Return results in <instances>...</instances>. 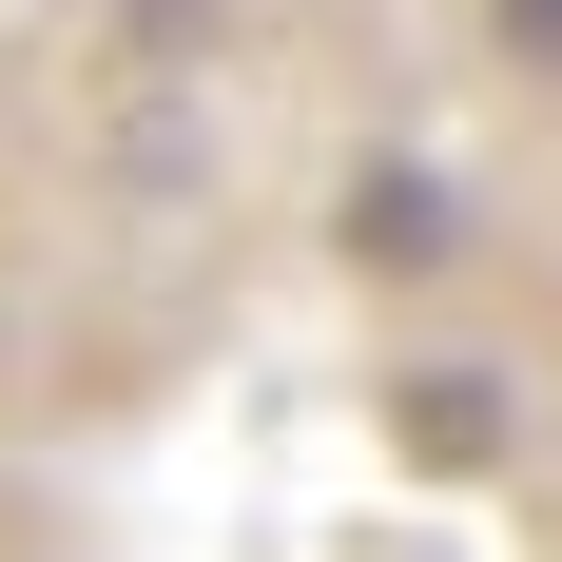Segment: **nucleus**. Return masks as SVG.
<instances>
[{
  "label": "nucleus",
  "mask_w": 562,
  "mask_h": 562,
  "mask_svg": "<svg viewBox=\"0 0 562 562\" xmlns=\"http://www.w3.org/2000/svg\"><path fill=\"white\" fill-rule=\"evenodd\" d=\"M349 252L427 272V252H447V194H427V175H369V194H349Z\"/></svg>",
  "instance_id": "nucleus-1"
},
{
  "label": "nucleus",
  "mask_w": 562,
  "mask_h": 562,
  "mask_svg": "<svg viewBox=\"0 0 562 562\" xmlns=\"http://www.w3.org/2000/svg\"><path fill=\"white\" fill-rule=\"evenodd\" d=\"M485 427H505V407H485V389H407V447H427V465H465V447H485Z\"/></svg>",
  "instance_id": "nucleus-2"
},
{
  "label": "nucleus",
  "mask_w": 562,
  "mask_h": 562,
  "mask_svg": "<svg viewBox=\"0 0 562 562\" xmlns=\"http://www.w3.org/2000/svg\"><path fill=\"white\" fill-rule=\"evenodd\" d=\"M485 40H505L524 78H562V0H485Z\"/></svg>",
  "instance_id": "nucleus-3"
}]
</instances>
